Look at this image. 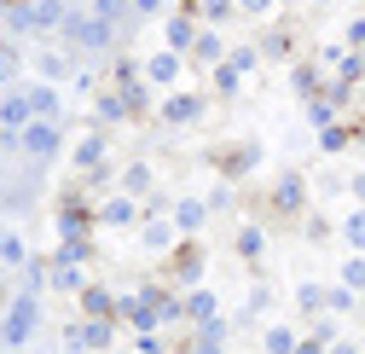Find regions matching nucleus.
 Instances as JSON below:
<instances>
[{
	"label": "nucleus",
	"mask_w": 365,
	"mask_h": 354,
	"mask_svg": "<svg viewBox=\"0 0 365 354\" xmlns=\"http://www.w3.org/2000/svg\"><path fill=\"white\" fill-rule=\"evenodd\" d=\"M58 35L70 41V47H81V53H105L110 41H116V29H110L105 18H93V12H70Z\"/></svg>",
	"instance_id": "obj_1"
},
{
	"label": "nucleus",
	"mask_w": 365,
	"mask_h": 354,
	"mask_svg": "<svg viewBox=\"0 0 365 354\" xmlns=\"http://www.w3.org/2000/svg\"><path fill=\"white\" fill-rule=\"evenodd\" d=\"M58 146H64V134H58V122H47V116H35L24 134H18V151H24V157H35V163H53V157H58Z\"/></svg>",
	"instance_id": "obj_2"
},
{
	"label": "nucleus",
	"mask_w": 365,
	"mask_h": 354,
	"mask_svg": "<svg viewBox=\"0 0 365 354\" xmlns=\"http://www.w3.org/2000/svg\"><path fill=\"white\" fill-rule=\"evenodd\" d=\"M35 320H41V308H35V296L24 290V296L12 302V314H6V325H0V343H6V348L29 343V337H35Z\"/></svg>",
	"instance_id": "obj_3"
},
{
	"label": "nucleus",
	"mask_w": 365,
	"mask_h": 354,
	"mask_svg": "<svg viewBox=\"0 0 365 354\" xmlns=\"http://www.w3.org/2000/svg\"><path fill=\"white\" fill-rule=\"evenodd\" d=\"M29 122H35L29 93H0V128H6V134H24Z\"/></svg>",
	"instance_id": "obj_4"
},
{
	"label": "nucleus",
	"mask_w": 365,
	"mask_h": 354,
	"mask_svg": "<svg viewBox=\"0 0 365 354\" xmlns=\"http://www.w3.org/2000/svg\"><path fill=\"white\" fill-rule=\"evenodd\" d=\"M203 116V93H168L163 99V122L168 128H186V122H197Z\"/></svg>",
	"instance_id": "obj_5"
},
{
	"label": "nucleus",
	"mask_w": 365,
	"mask_h": 354,
	"mask_svg": "<svg viewBox=\"0 0 365 354\" xmlns=\"http://www.w3.org/2000/svg\"><path fill=\"white\" fill-rule=\"evenodd\" d=\"M140 70H145V81H151V87H174V81H180V53H168V47H163V53H151Z\"/></svg>",
	"instance_id": "obj_6"
},
{
	"label": "nucleus",
	"mask_w": 365,
	"mask_h": 354,
	"mask_svg": "<svg viewBox=\"0 0 365 354\" xmlns=\"http://www.w3.org/2000/svg\"><path fill=\"white\" fill-rule=\"evenodd\" d=\"M197 47V18L192 12H174L168 18V53H192Z\"/></svg>",
	"instance_id": "obj_7"
},
{
	"label": "nucleus",
	"mask_w": 365,
	"mask_h": 354,
	"mask_svg": "<svg viewBox=\"0 0 365 354\" xmlns=\"http://www.w3.org/2000/svg\"><path fill=\"white\" fill-rule=\"evenodd\" d=\"M203 221H209V203H197V198L174 203V227L186 233V238H197V233H203Z\"/></svg>",
	"instance_id": "obj_8"
},
{
	"label": "nucleus",
	"mask_w": 365,
	"mask_h": 354,
	"mask_svg": "<svg viewBox=\"0 0 365 354\" xmlns=\"http://www.w3.org/2000/svg\"><path fill=\"white\" fill-rule=\"evenodd\" d=\"M6 35H35V0H6Z\"/></svg>",
	"instance_id": "obj_9"
},
{
	"label": "nucleus",
	"mask_w": 365,
	"mask_h": 354,
	"mask_svg": "<svg viewBox=\"0 0 365 354\" xmlns=\"http://www.w3.org/2000/svg\"><path fill=\"white\" fill-rule=\"evenodd\" d=\"M81 308H87V320H110L116 314V296L105 285H81Z\"/></svg>",
	"instance_id": "obj_10"
},
{
	"label": "nucleus",
	"mask_w": 365,
	"mask_h": 354,
	"mask_svg": "<svg viewBox=\"0 0 365 354\" xmlns=\"http://www.w3.org/2000/svg\"><path fill=\"white\" fill-rule=\"evenodd\" d=\"M58 238H87V209H81L76 198L58 209Z\"/></svg>",
	"instance_id": "obj_11"
},
{
	"label": "nucleus",
	"mask_w": 365,
	"mask_h": 354,
	"mask_svg": "<svg viewBox=\"0 0 365 354\" xmlns=\"http://www.w3.org/2000/svg\"><path fill=\"white\" fill-rule=\"evenodd\" d=\"M64 18H70L64 0H35V29H64Z\"/></svg>",
	"instance_id": "obj_12"
},
{
	"label": "nucleus",
	"mask_w": 365,
	"mask_h": 354,
	"mask_svg": "<svg viewBox=\"0 0 365 354\" xmlns=\"http://www.w3.org/2000/svg\"><path fill=\"white\" fill-rule=\"evenodd\" d=\"M133 215H140V209H133V198H110V203L99 209L105 227H133Z\"/></svg>",
	"instance_id": "obj_13"
},
{
	"label": "nucleus",
	"mask_w": 365,
	"mask_h": 354,
	"mask_svg": "<svg viewBox=\"0 0 365 354\" xmlns=\"http://www.w3.org/2000/svg\"><path fill=\"white\" fill-rule=\"evenodd\" d=\"M302 198H307L302 174H284V181H279V192H272V203H279V209H302Z\"/></svg>",
	"instance_id": "obj_14"
},
{
	"label": "nucleus",
	"mask_w": 365,
	"mask_h": 354,
	"mask_svg": "<svg viewBox=\"0 0 365 354\" xmlns=\"http://www.w3.org/2000/svg\"><path fill=\"white\" fill-rule=\"evenodd\" d=\"M47 279H53L58 290H81V285H87V279H81V261H53Z\"/></svg>",
	"instance_id": "obj_15"
},
{
	"label": "nucleus",
	"mask_w": 365,
	"mask_h": 354,
	"mask_svg": "<svg viewBox=\"0 0 365 354\" xmlns=\"http://www.w3.org/2000/svg\"><path fill=\"white\" fill-rule=\"evenodd\" d=\"M192 53H197V64H226V47H220L215 29H197V47Z\"/></svg>",
	"instance_id": "obj_16"
},
{
	"label": "nucleus",
	"mask_w": 365,
	"mask_h": 354,
	"mask_svg": "<svg viewBox=\"0 0 365 354\" xmlns=\"http://www.w3.org/2000/svg\"><path fill=\"white\" fill-rule=\"evenodd\" d=\"M290 81H296V93H302V99H319V93H325V81H319V70H313V64H296V70H290Z\"/></svg>",
	"instance_id": "obj_17"
},
{
	"label": "nucleus",
	"mask_w": 365,
	"mask_h": 354,
	"mask_svg": "<svg viewBox=\"0 0 365 354\" xmlns=\"http://www.w3.org/2000/svg\"><path fill=\"white\" fill-rule=\"evenodd\" d=\"M93 18H105V24L116 29V24L133 18V0H93Z\"/></svg>",
	"instance_id": "obj_18"
},
{
	"label": "nucleus",
	"mask_w": 365,
	"mask_h": 354,
	"mask_svg": "<svg viewBox=\"0 0 365 354\" xmlns=\"http://www.w3.org/2000/svg\"><path fill=\"white\" fill-rule=\"evenodd\" d=\"M215 314H220V308H215L209 290H192V296H186V320H192V325H203V320H215Z\"/></svg>",
	"instance_id": "obj_19"
},
{
	"label": "nucleus",
	"mask_w": 365,
	"mask_h": 354,
	"mask_svg": "<svg viewBox=\"0 0 365 354\" xmlns=\"http://www.w3.org/2000/svg\"><path fill=\"white\" fill-rule=\"evenodd\" d=\"M128 116H133V105L122 93H99V122H128Z\"/></svg>",
	"instance_id": "obj_20"
},
{
	"label": "nucleus",
	"mask_w": 365,
	"mask_h": 354,
	"mask_svg": "<svg viewBox=\"0 0 365 354\" xmlns=\"http://www.w3.org/2000/svg\"><path fill=\"white\" fill-rule=\"evenodd\" d=\"M76 163H81V168H99V163H105V134H87V140L76 146Z\"/></svg>",
	"instance_id": "obj_21"
},
{
	"label": "nucleus",
	"mask_w": 365,
	"mask_h": 354,
	"mask_svg": "<svg viewBox=\"0 0 365 354\" xmlns=\"http://www.w3.org/2000/svg\"><path fill=\"white\" fill-rule=\"evenodd\" d=\"M174 221H151V227H145V250H174Z\"/></svg>",
	"instance_id": "obj_22"
},
{
	"label": "nucleus",
	"mask_w": 365,
	"mask_h": 354,
	"mask_svg": "<svg viewBox=\"0 0 365 354\" xmlns=\"http://www.w3.org/2000/svg\"><path fill=\"white\" fill-rule=\"evenodd\" d=\"M29 105H35V116L58 122V93H53V87H29Z\"/></svg>",
	"instance_id": "obj_23"
},
{
	"label": "nucleus",
	"mask_w": 365,
	"mask_h": 354,
	"mask_svg": "<svg viewBox=\"0 0 365 354\" xmlns=\"http://www.w3.org/2000/svg\"><path fill=\"white\" fill-rule=\"evenodd\" d=\"M122 186H128V198H145V192H151V168H145V163H133V168L122 174Z\"/></svg>",
	"instance_id": "obj_24"
},
{
	"label": "nucleus",
	"mask_w": 365,
	"mask_h": 354,
	"mask_svg": "<svg viewBox=\"0 0 365 354\" xmlns=\"http://www.w3.org/2000/svg\"><path fill=\"white\" fill-rule=\"evenodd\" d=\"M267 354H296V331L290 325H272L267 331Z\"/></svg>",
	"instance_id": "obj_25"
},
{
	"label": "nucleus",
	"mask_w": 365,
	"mask_h": 354,
	"mask_svg": "<svg viewBox=\"0 0 365 354\" xmlns=\"http://www.w3.org/2000/svg\"><path fill=\"white\" fill-rule=\"evenodd\" d=\"M336 111H342V105H331L325 93H319V99H307V116H313L319 128H331V122H336Z\"/></svg>",
	"instance_id": "obj_26"
},
{
	"label": "nucleus",
	"mask_w": 365,
	"mask_h": 354,
	"mask_svg": "<svg viewBox=\"0 0 365 354\" xmlns=\"http://www.w3.org/2000/svg\"><path fill=\"white\" fill-rule=\"evenodd\" d=\"M342 238H348L354 250H365V209H354V215L342 221Z\"/></svg>",
	"instance_id": "obj_27"
},
{
	"label": "nucleus",
	"mask_w": 365,
	"mask_h": 354,
	"mask_svg": "<svg viewBox=\"0 0 365 354\" xmlns=\"http://www.w3.org/2000/svg\"><path fill=\"white\" fill-rule=\"evenodd\" d=\"M226 64H232L238 76H250V70L261 64V53H255V47H232V53H226Z\"/></svg>",
	"instance_id": "obj_28"
},
{
	"label": "nucleus",
	"mask_w": 365,
	"mask_h": 354,
	"mask_svg": "<svg viewBox=\"0 0 365 354\" xmlns=\"http://www.w3.org/2000/svg\"><path fill=\"white\" fill-rule=\"evenodd\" d=\"M197 273H203V256L186 250V256H180V285H197Z\"/></svg>",
	"instance_id": "obj_29"
},
{
	"label": "nucleus",
	"mask_w": 365,
	"mask_h": 354,
	"mask_svg": "<svg viewBox=\"0 0 365 354\" xmlns=\"http://www.w3.org/2000/svg\"><path fill=\"white\" fill-rule=\"evenodd\" d=\"M319 146H325V151H342V146H348V128H342V122L319 128Z\"/></svg>",
	"instance_id": "obj_30"
},
{
	"label": "nucleus",
	"mask_w": 365,
	"mask_h": 354,
	"mask_svg": "<svg viewBox=\"0 0 365 354\" xmlns=\"http://www.w3.org/2000/svg\"><path fill=\"white\" fill-rule=\"evenodd\" d=\"M238 250H244V256L255 261V256L267 250V238H261V227H244V233H238Z\"/></svg>",
	"instance_id": "obj_31"
},
{
	"label": "nucleus",
	"mask_w": 365,
	"mask_h": 354,
	"mask_svg": "<svg viewBox=\"0 0 365 354\" xmlns=\"http://www.w3.org/2000/svg\"><path fill=\"white\" fill-rule=\"evenodd\" d=\"M342 285H348V290H365V256H354L348 268H342Z\"/></svg>",
	"instance_id": "obj_32"
},
{
	"label": "nucleus",
	"mask_w": 365,
	"mask_h": 354,
	"mask_svg": "<svg viewBox=\"0 0 365 354\" xmlns=\"http://www.w3.org/2000/svg\"><path fill=\"white\" fill-rule=\"evenodd\" d=\"M238 12V0H203V18L209 24H220V18H232Z\"/></svg>",
	"instance_id": "obj_33"
},
{
	"label": "nucleus",
	"mask_w": 365,
	"mask_h": 354,
	"mask_svg": "<svg viewBox=\"0 0 365 354\" xmlns=\"http://www.w3.org/2000/svg\"><path fill=\"white\" fill-rule=\"evenodd\" d=\"M238 81H244V76H238L232 64H215V87H220V93H238Z\"/></svg>",
	"instance_id": "obj_34"
},
{
	"label": "nucleus",
	"mask_w": 365,
	"mask_h": 354,
	"mask_svg": "<svg viewBox=\"0 0 365 354\" xmlns=\"http://www.w3.org/2000/svg\"><path fill=\"white\" fill-rule=\"evenodd\" d=\"M325 308H331V314H342V308H354V290L342 285V290H325Z\"/></svg>",
	"instance_id": "obj_35"
},
{
	"label": "nucleus",
	"mask_w": 365,
	"mask_h": 354,
	"mask_svg": "<svg viewBox=\"0 0 365 354\" xmlns=\"http://www.w3.org/2000/svg\"><path fill=\"white\" fill-rule=\"evenodd\" d=\"M12 76H18V53L0 41V81H12Z\"/></svg>",
	"instance_id": "obj_36"
},
{
	"label": "nucleus",
	"mask_w": 365,
	"mask_h": 354,
	"mask_svg": "<svg viewBox=\"0 0 365 354\" xmlns=\"http://www.w3.org/2000/svg\"><path fill=\"white\" fill-rule=\"evenodd\" d=\"M296 302H302V308H325V290H319V285H302Z\"/></svg>",
	"instance_id": "obj_37"
},
{
	"label": "nucleus",
	"mask_w": 365,
	"mask_h": 354,
	"mask_svg": "<svg viewBox=\"0 0 365 354\" xmlns=\"http://www.w3.org/2000/svg\"><path fill=\"white\" fill-rule=\"evenodd\" d=\"M0 261H6V268H18V261H24V238L6 233V256H0Z\"/></svg>",
	"instance_id": "obj_38"
},
{
	"label": "nucleus",
	"mask_w": 365,
	"mask_h": 354,
	"mask_svg": "<svg viewBox=\"0 0 365 354\" xmlns=\"http://www.w3.org/2000/svg\"><path fill=\"white\" fill-rule=\"evenodd\" d=\"M290 53V35H267V59H284Z\"/></svg>",
	"instance_id": "obj_39"
},
{
	"label": "nucleus",
	"mask_w": 365,
	"mask_h": 354,
	"mask_svg": "<svg viewBox=\"0 0 365 354\" xmlns=\"http://www.w3.org/2000/svg\"><path fill=\"white\" fill-rule=\"evenodd\" d=\"M186 354H220V337H192V348Z\"/></svg>",
	"instance_id": "obj_40"
},
{
	"label": "nucleus",
	"mask_w": 365,
	"mask_h": 354,
	"mask_svg": "<svg viewBox=\"0 0 365 354\" xmlns=\"http://www.w3.org/2000/svg\"><path fill=\"white\" fill-rule=\"evenodd\" d=\"M238 12H255L261 18V12H272V0H238Z\"/></svg>",
	"instance_id": "obj_41"
},
{
	"label": "nucleus",
	"mask_w": 365,
	"mask_h": 354,
	"mask_svg": "<svg viewBox=\"0 0 365 354\" xmlns=\"http://www.w3.org/2000/svg\"><path fill=\"white\" fill-rule=\"evenodd\" d=\"M168 0H133V12H163Z\"/></svg>",
	"instance_id": "obj_42"
},
{
	"label": "nucleus",
	"mask_w": 365,
	"mask_h": 354,
	"mask_svg": "<svg viewBox=\"0 0 365 354\" xmlns=\"http://www.w3.org/2000/svg\"><path fill=\"white\" fill-rule=\"evenodd\" d=\"M348 186H354V198H359V209H365V174H354Z\"/></svg>",
	"instance_id": "obj_43"
},
{
	"label": "nucleus",
	"mask_w": 365,
	"mask_h": 354,
	"mask_svg": "<svg viewBox=\"0 0 365 354\" xmlns=\"http://www.w3.org/2000/svg\"><path fill=\"white\" fill-rule=\"evenodd\" d=\"M296 354H325V343H319V337L313 343H296Z\"/></svg>",
	"instance_id": "obj_44"
},
{
	"label": "nucleus",
	"mask_w": 365,
	"mask_h": 354,
	"mask_svg": "<svg viewBox=\"0 0 365 354\" xmlns=\"http://www.w3.org/2000/svg\"><path fill=\"white\" fill-rule=\"evenodd\" d=\"M325 354H359V348H354V343H331Z\"/></svg>",
	"instance_id": "obj_45"
},
{
	"label": "nucleus",
	"mask_w": 365,
	"mask_h": 354,
	"mask_svg": "<svg viewBox=\"0 0 365 354\" xmlns=\"http://www.w3.org/2000/svg\"><path fill=\"white\" fill-rule=\"evenodd\" d=\"M0 256H6V233H0Z\"/></svg>",
	"instance_id": "obj_46"
},
{
	"label": "nucleus",
	"mask_w": 365,
	"mask_h": 354,
	"mask_svg": "<svg viewBox=\"0 0 365 354\" xmlns=\"http://www.w3.org/2000/svg\"><path fill=\"white\" fill-rule=\"evenodd\" d=\"M313 6H331V0H313Z\"/></svg>",
	"instance_id": "obj_47"
},
{
	"label": "nucleus",
	"mask_w": 365,
	"mask_h": 354,
	"mask_svg": "<svg viewBox=\"0 0 365 354\" xmlns=\"http://www.w3.org/2000/svg\"><path fill=\"white\" fill-rule=\"evenodd\" d=\"M359 59H365V47H359Z\"/></svg>",
	"instance_id": "obj_48"
}]
</instances>
